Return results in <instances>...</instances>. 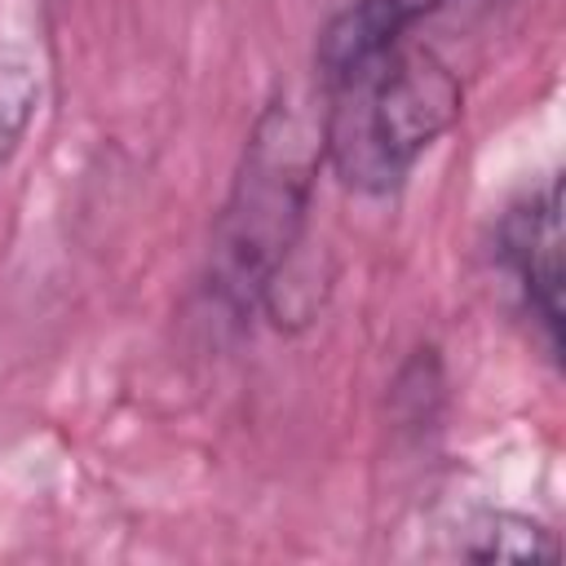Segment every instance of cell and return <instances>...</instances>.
Masks as SVG:
<instances>
[{"label":"cell","instance_id":"obj_4","mask_svg":"<svg viewBox=\"0 0 566 566\" xmlns=\"http://www.w3.org/2000/svg\"><path fill=\"white\" fill-rule=\"evenodd\" d=\"M438 4H447V0H354V4H345L318 35V75L336 80L349 66L394 49Z\"/></svg>","mask_w":566,"mask_h":566},{"label":"cell","instance_id":"obj_5","mask_svg":"<svg viewBox=\"0 0 566 566\" xmlns=\"http://www.w3.org/2000/svg\"><path fill=\"white\" fill-rule=\"evenodd\" d=\"M40 106V75L22 57H0V168L18 155Z\"/></svg>","mask_w":566,"mask_h":566},{"label":"cell","instance_id":"obj_6","mask_svg":"<svg viewBox=\"0 0 566 566\" xmlns=\"http://www.w3.org/2000/svg\"><path fill=\"white\" fill-rule=\"evenodd\" d=\"M478 544L464 548L473 562H526V557H557V539L531 517H491L473 531Z\"/></svg>","mask_w":566,"mask_h":566},{"label":"cell","instance_id":"obj_2","mask_svg":"<svg viewBox=\"0 0 566 566\" xmlns=\"http://www.w3.org/2000/svg\"><path fill=\"white\" fill-rule=\"evenodd\" d=\"M323 84V159L363 195H389L402 186L420 155L464 111L455 71L433 49L407 40Z\"/></svg>","mask_w":566,"mask_h":566},{"label":"cell","instance_id":"obj_1","mask_svg":"<svg viewBox=\"0 0 566 566\" xmlns=\"http://www.w3.org/2000/svg\"><path fill=\"white\" fill-rule=\"evenodd\" d=\"M318 164V119H310L292 97L270 102L248 133L243 164L212 230L208 292L230 314H248L274 301L305 234Z\"/></svg>","mask_w":566,"mask_h":566},{"label":"cell","instance_id":"obj_3","mask_svg":"<svg viewBox=\"0 0 566 566\" xmlns=\"http://www.w3.org/2000/svg\"><path fill=\"white\" fill-rule=\"evenodd\" d=\"M500 261L544 332V345L562 349V186L548 177L500 221Z\"/></svg>","mask_w":566,"mask_h":566}]
</instances>
